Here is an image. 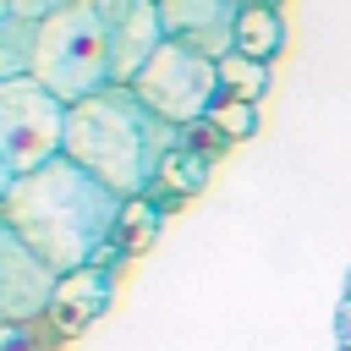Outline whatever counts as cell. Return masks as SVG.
<instances>
[{
    "instance_id": "1",
    "label": "cell",
    "mask_w": 351,
    "mask_h": 351,
    "mask_svg": "<svg viewBox=\"0 0 351 351\" xmlns=\"http://www.w3.org/2000/svg\"><path fill=\"white\" fill-rule=\"evenodd\" d=\"M0 214L11 219V230L55 274H71L82 263L110 258L121 214H126V197L110 192L99 176H88L77 159L55 154L49 165H38V170H27V176L11 181Z\"/></svg>"
},
{
    "instance_id": "2",
    "label": "cell",
    "mask_w": 351,
    "mask_h": 351,
    "mask_svg": "<svg viewBox=\"0 0 351 351\" xmlns=\"http://www.w3.org/2000/svg\"><path fill=\"white\" fill-rule=\"evenodd\" d=\"M181 126L159 121L126 82H110L77 104H66V143L60 154L77 159L121 197H148L159 181V159L170 154Z\"/></svg>"
},
{
    "instance_id": "3",
    "label": "cell",
    "mask_w": 351,
    "mask_h": 351,
    "mask_svg": "<svg viewBox=\"0 0 351 351\" xmlns=\"http://www.w3.org/2000/svg\"><path fill=\"white\" fill-rule=\"evenodd\" d=\"M27 77H38L55 99L77 104L99 88L115 82V60H110V27L93 16L88 0L44 16L33 27V60H27Z\"/></svg>"
},
{
    "instance_id": "4",
    "label": "cell",
    "mask_w": 351,
    "mask_h": 351,
    "mask_svg": "<svg viewBox=\"0 0 351 351\" xmlns=\"http://www.w3.org/2000/svg\"><path fill=\"white\" fill-rule=\"evenodd\" d=\"M126 88H132L159 121H170V126H192V121H203L208 104L219 99L214 60H208L203 49L181 44V38H165V44L148 55V66H143Z\"/></svg>"
},
{
    "instance_id": "5",
    "label": "cell",
    "mask_w": 351,
    "mask_h": 351,
    "mask_svg": "<svg viewBox=\"0 0 351 351\" xmlns=\"http://www.w3.org/2000/svg\"><path fill=\"white\" fill-rule=\"evenodd\" d=\"M66 143V99H55L38 77L0 82V154L11 176L49 165Z\"/></svg>"
},
{
    "instance_id": "6",
    "label": "cell",
    "mask_w": 351,
    "mask_h": 351,
    "mask_svg": "<svg viewBox=\"0 0 351 351\" xmlns=\"http://www.w3.org/2000/svg\"><path fill=\"white\" fill-rule=\"evenodd\" d=\"M55 280L60 274L0 214V324H33V318H44L49 296H55Z\"/></svg>"
},
{
    "instance_id": "7",
    "label": "cell",
    "mask_w": 351,
    "mask_h": 351,
    "mask_svg": "<svg viewBox=\"0 0 351 351\" xmlns=\"http://www.w3.org/2000/svg\"><path fill=\"white\" fill-rule=\"evenodd\" d=\"M115 302V258H99V263H82L71 274L55 280V296H49V318L66 340H77L88 324H99Z\"/></svg>"
},
{
    "instance_id": "8",
    "label": "cell",
    "mask_w": 351,
    "mask_h": 351,
    "mask_svg": "<svg viewBox=\"0 0 351 351\" xmlns=\"http://www.w3.org/2000/svg\"><path fill=\"white\" fill-rule=\"evenodd\" d=\"M241 0H159V22L170 38L203 49L208 60L230 55V22H236Z\"/></svg>"
},
{
    "instance_id": "9",
    "label": "cell",
    "mask_w": 351,
    "mask_h": 351,
    "mask_svg": "<svg viewBox=\"0 0 351 351\" xmlns=\"http://www.w3.org/2000/svg\"><path fill=\"white\" fill-rule=\"evenodd\" d=\"M165 22H159V0H132V11L110 27V60H115V82H132L148 55L165 44Z\"/></svg>"
},
{
    "instance_id": "10",
    "label": "cell",
    "mask_w": 351,
    "mask_h": 351,
    "mask_svg": "<svg viewBox=\"0 0 351 351\" xmlns=\"http://www.w3.org/2000/svg\"><path fill=\"white\" fill-rule=\"evenodd\" d=\"M208 170H214V154H203V148L181 143V132H176L170 154L159 159V181H154V192H148V197L170 214L176 203H186L192 192H203V186H208Z\"/></svg>"
},
{
    "instance_id": "11",
    "label": "cell",
    "mask_w": 351,
    "mask_h": 351,
    "mask_svg": "<svg viewBox=\"0 0 351 351\" xmlns=\"http://www.w3.org/2000/svg\"><path fill=\"white\" fill-rule=\"evenodd\" d=\"M230 49L252 55V60H274L285 49V11L274 5H241L230 22Z\"/></svg>"
},
{
    "instance_id": "12",
    "label": "cell",
    "mask_w": 351,
    "mask_h": 351,
    "mask_svg": "<svg viewBox=\"0 0 351 351\" xmlns=\"http://www.w3.org/2000/svg\"><path fill=\"white\" fill-rule=\"evenodd\" d=\"M214 77H219V99H247V104H258V99L269 93V60H252V55H241V49L219 55V60H214Z\"/></svg>"
},
{
    "instance_id": "13",
    "label": "cell",
    "mask_w": 351,
    "mask_h": 351,
    "mask_svg": "<svg viewBox=\"0 0 351 351\" xmlns=\"http://www.w3.org/2000/svg\"><path fill=\"white\" fill-rule=\"evenodd\" d=\"M159 219H165V208H159L154 197H126V214H121V230H115V247H110V258L121 263V258L143 252V247L154 241Z\"/></svg>"
},
{
    "instance_id": "14",
    "label": "cell",
    "mask_w": 351,
    "mask_h": 351,
    "mask_svg": "<svg viewBox=\"0 0 351 351\" xmlns=\"http://www.w3.org/2000/svg\"><path fill=\"white\" fill-rule=\"evenodd\" d=\"M33 27H38V22L11 16V11L0 5V82L27 77V60H33Z\"/></svg>"
},
{
    "instance_id": "15",
    "label": "cell",
    "mask_w": 351,
    "mask_h": 351,
    "mask_svg": "<svg viewBox=\"0 0 351 351\" xmlns=\"http://www.w3.org/2000/svg\"><path fill=\"white\" fill-rule=\"evenodd\" d=\"M66 346V335L55 329V318H33V324H0V351H55Z\"/></svg>"
},
{
    "instance_id": "16",
    "label": "cell",
    "mask_w": 351,
    "mask_h": 351,
    "mask_svg": "<svg viewBox=\"0 0 351 351\" xmlns=\"http://www.w3.org/2000/svg\"><path fill=\"white\" fill-rule=\"evenodd\" d=\"M208 121H214L230 143L258 137V104H247V99H214V104H208Z\"/></svg>"
},
{
    "instance_id": "17",
    "label": "cell",
    "mask_w": 351,
    "mask_h": 351,
    "mask_svg": "<svg viewBox=\"0 0 351 351\" xmlns=\"http://www.w3.org/2000/svg\"><path fill=\"white\" fill-rule=\"evenodd\" d=\"M66 5H77V0H5V11L11 16H27V22H44V16L66 11Z\"/></svg>"
},
{
    "instance_id": "18",
    "label": "cell",
    "mask_w": 351,
    "mask_h": 351,
    "mask_svg": "<svg viewBox=\"0 0 351 351\" xmlns=\"http://www.w3.org/2000/svg\"><path fill=\"white\" fill-rule=\"evenodd\" d=\"M335 335H340V346H351V296H346V307H340V318H335Z\"/></svg>"
},
{
    "instance_id": "19",
    "label": "cell",
    "mask_w": 351,
    "mask_h": 351,
    "mask_svg": "<svg viewBox=\"0 0 351 351\" xmlns=\"http://www.w3.org/2000/svg\"><path fill=\"white\" fill-rule=\"evenodd\" d=\"M11 181H16V176H11V165H5V154H0V203H5V192H11Z\"/></svg>"
},
{
    "instance_id": "20",
    "label": "cell",
    "mask_w": 351,
    "mask_h": 351,
    "mask_svg": "<svg viewBox=\"0 0 351 351\" xmlns=\"http://www.w3.org/2000/svg\"><path fill=\"white\" fill-rule=\"evenodd\" d=\"M241 5H274V11H280V5H285V0H241Z\"/></svg>"
},
{
    "instance_id": "21",
    "label": "cell",
    "mask_w": 351,
    "mask_h": 351,
    "mask_svg": "<svg viewBox=\"0 0 351 351\" xmlns=\"http://www.w3.org/2000/svg\"><path fill=\"white\" fill-rule=\"evenodd\" d=\"M346 296H351V274H346Z\"/></svg>"
},
{
    "instance_id": "22",
    "label": "cell",
    "mask_w": 351,
    "mask_h": 351,
    "mask_svg": "<svg viewBox=\"0 0 351 351\" xmlns=\"http://www.w3.org/2000/svg\"><path fill=\"white\" fill-rule=\"evenodd\" d=\"M340 351H351V346H340Z\"/></svg>"
}]
</instances>
